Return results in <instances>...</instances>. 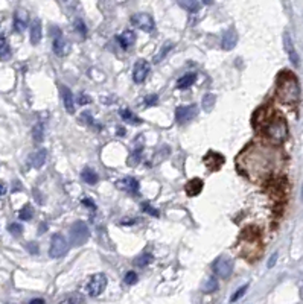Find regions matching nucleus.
<instances>
[{
  "mask_svg": "<svg viewBox=\"0 0 303 304\" xmlns=\"http://www.w3.org/2000/svg\"><path fill=\"white\" fill-rule=\"evenodd\" d=\"M277 98L283 103H297L300 99V85L297 78L290 73V71H283L277 78Z\"/></svg>",
  "mask_w": 303,
  "mask_h": 304,
  "instance_id": "obj_1",
  "label": "nucleus"
},
{
  "mask_svg": "<svg viewBox=\"0 0 303 304\" xmlns=\"http://www.w3.org/2000/svg\"><path fill=\"white\" fill-rule=\"evenodd\" d=\"M264 135L268 138L274 145H282V143L288 138V125L283 117L280 116H270L265 119L262 123Z\"/></svg>",
  "mask_w": 303,
  "mask_h": 304,
  "instance_id": "obj_2",
  "label": "nucleus"
},
{
  "mask_svg": "<svg viewBox=\"0 0 303 304\" xmlns=\"http://www.w3.org/2000/svg\"><path fill=\"white\" fill-rule=\"evenodd\" d=\"M88 237H90V230H88L85 222L76 221L75 224H72V227H70V230H69L70 245L81 246V245H84L88 240Z\"/></svg>",
  "mask_w": 303,
  "mask_h": 304,
  "instance_id": "obj_3",
  "label": "nucleus"
},
{
  "mask_svg": "<svg viewBox=\"0 0 303 304\" xmlns=\"http://www.w3.org/2000/svg\"><path fill=\"white\" fill-rule=\"evenodd\" d=\"M245 165L248 169L255 170L256 173H266L271 168V158L262 154L261 151H253L250 160H245Z\"/></svg>",
  "mask_w": 303,
  "mask_h": 304,
  "instance_id": "obj_4",
  "label": "nucleus"
},
{
  "mask_svg": "<svg viewBox=\"0 0 303 304\" xmlns=\"http://www.w3.org/2000/svg\"><path fill=\"white\" fill-rule=\"evenodd\" d=\"M212 268L218 278H228L231 272H233V260L226 256H220L212 263Z\"/></svg>",
  "mask_w": 303,
  "mask_h": 304,
  "instance_id": "obj_5",
  "label": "nucleus"
},
{
  "mask_svg": "<svg viewBox=\"0 0 303 304\" xmlns=\"http://www.w3.org/2000/svg\"><path fill=\"white\" fill-rule=\"evenodd\" d=\"M69 249V243L61 235H53L50 239V248H49V256L52 259H58L64 256Z\"/></svg>",
  "mask_w": 303,
  "mask_h": 304,
  "instance_id": "obj_6",
  "label": "nucleus"
},
{
  "mask_svg": "<svg viewBox=\"0 0 303 304\" xmlns=\"http://www.w3.org/2000/svg\"><path fill=\"white\" fill-rule=\"evenodd\" d=\"M131 25L136 26L137 29H142L144 32H148V34L155 29V22H154V19H152L150 14H147V12L134 14V15L131 17Z\"/></svg>",
  "mask_w": 303,
  "mask_h": 304,
  "instance_id": "obj_7",
  "label": "nucleus"
},
{
  "mask_svg": "<svg viewBox=\"0 0 303 304\" xmlns=\"http://www.w3.org/2000/svg\"><path fill=\"white\" fill-rule=\"evenodd\" d=\"M107 286V277L104 274H95L90 280L87 283V294L90 297H99Z\"/></svg>",
  "mask_w": 303,
  "mask_h": 304,
  "instance_id": "obj_8",
  "label": "nucleus"
},
{
  "mask_svg": "<svg viewBox=\"0 0 303 304\" xmlns=\"http://www.w3.org/2000/svg\"><path fill=\"white\" fill-rule=\"evenodd\" d=\"M198 113V108H197V105H182V106H177V110H175V120L177 123H180V125H185L188 122H190L195 116H197Z\"/></svg>",
  "mask_w": 303,
  "mask_h": 304,
  "instance_id": "obj_9",
  "label": "nucleus"
},
{
  "mask_svg": "<svg viewBox=\"0 0 303 304\" xmlns=\"http://www.w3.org/2000/svg\"><path fill=\"white\" fill-rule=\"evenodd\" d=\"M150 70H151V66H150L148 61H145V60L136 61L134 68H133V79H134V82H137V84L144 82L147 79V76L150 75Z\"/></svg>",
  "mask_w": 303,
  "mask_h": 304,
  "instance_id": "obj_10",
  "label": "nucleus"
},
{
  "mask_svg": "<svg viewBox=\"0 0 303 304\" xmlns=\"http://www.w3.org/2000/svg\"><path fill=\"white\" fill-rule=\"evenodd\" d=\"M53 52H55L57 57H66L69 50H70V44L67 43V40L63 37V34L53 37Z\"/></svg>",
  "mask_w": 303,
  "mask_h": 304,
  "instance_id": "obj_11",
  "label": "nucleus"
},
{
  "mask_svg": "<svg viewBox=\"0 0 303 304\" xmlns=\"http://www.w3.org/2000/svg\"><path fill=\"white\" fill-rule=\"evenodd\" d=\"M60 93H61V98H63V103H64L66 111L70 113V114H74L75 113V101H74L72 92L69 90V87L60 85Z\"/></svg>",
  "mask_w": 303,
  "mask_h": 304,
  "instance_id": "obj_12",
  "label": "nucleus"
},
{
  "mask_svg": "<svg viewBox=\"0 0 303 304\" xmlns=\"http://www.w3.org/2000/svg\"><path fill=\"white\" fill-rule=\"evenodd\" d=\"M283 46H285V52H287L290 61L297 67L299 63H300V58H299L297 52H296V49H294V44H293V40H291V37H290V34H283Z\"/></svg>",
  "mask_w": 303,
  "mask_h": 304,
  "instance_id": "obj_13",
  "label": "nucleus"
},
{
  "mask_svg": "<svg viewBox=\"0 0 303 304\" xmlns=\"http://www.w3.org/2000/svg\"><path fill=\"white\" fill-rule=\"evenodd\" d=\"M116 187L125 190L128 193H137L139 192V181L133 176H125V178H122V180L116 181Z\"/></svg>",
  "mask_w": 303,
  "mask_h": 304,
  "instance_id": "obj_14",
  "label": "nucleus"
},
{
  "mask_svg": "<svg viewBox=\"0 0 303 304\" xmlns=\"http://www.w3.org/2000/svg\"><path fill=\"white\" fill-rule=\"evenodd\" d=\"M236 44H238V34L233 28H231L224 34L223 41H221V47L224 50H231V49H235Z\"/></svg>",
  "mask_w": 303,
  "mask_h": 304,
  "instance_id": "obj_15",
  "label": "nucleus"
},
{
  "mask_svg": "<svg viewBox=\"0 0 303 304\" xmlns=\"http://www.w3.org/2000/svg\"><path fill=\"white\" fill-rule=\"evenodd\" d=\"M29 37H31V43L35 46L41 41L43 37V28H41V22L38 19H35L31 23V31H29Z\"/></svg>",
  "mask_w": 303,
  "mask_h": 304,
  "instance_id": "obj_16",
  "label": "nucleus"
},
{
  "mask_svg": "<svg viewBox=\"0 0 303 304\" xmlns=\"http://www.w3.org/2000/svg\"><path fill=\"white\" fill-rule=\"evenodd\" d=\"M117 41H119V44H120L122 49H130V47L134 44V41H136V34H134V31H130V29L123 31V32L119 35V37H117Z\"/></svg>",
  "mask_w": 303,
  "mask_h": 304,
  "instance_id": "obj_17",
  "label": "nucleus"
},
{
  "mask_svg": "<svg viewBox=\"0 0 303 304\" xmlns=\"http://www.w3.org/2000/svg\"><path fill=\"white\" fill-rule=\"evenodd\" d=\"M46 158H47V151L46 149H38L37 152H34L29 157V163H31L32 168L40 169L46 163Z\"/></svg>",
  "mask_w": 303,
  "mask_h": 304,
  "instance_id": "obj_18",
  "label": "nucleus"
},
{
  "mask_svg": "<svg viewBox=\"0 0 303 304\" xmlns=\"http://www.w3.org/2000/svg\"><path fill=\"white\" fill-rule=\"evenodd\" d=\"M28 26V14L20 9V11H17L14 14V29L17 32H23Z\"/></svg>",
  "mask_w": 303,
  "mask_h": 304,
  "instance_id": "obj_19",
  "label": "nucleus"
},
{
  "mask_svg": "<svg viewBox=\"0 0 303 304\" xmlns=\"http://www.w3.org/2000/svg\"><path fill=\"white\" fill-rule=\"evenodd\" d=\"M203 181L200 180V178H193V180H190L188 184H186V187H185V190H186V193L189 195V196H197V195H200V192L203 190Z\"/></svg>",
  "mask_w": 303,
  "mask_h": 304,
  "instance_id": "obj_20",
  "label": "nucleus"
},
{
  "mask_svg": "<svg viewBox=\"0 0 303 304\" xmlns=\"http://www.w3.org/2000/svg\"><path fill=\"white\" fill-rule=\"evenodd\" d=\"M195 81H197V73H186L177 81V88L185 90V88H189L190 85H193Z\"/></svg>",
  "mask_w": 303,
  "mask_h": 304,
  "instance_id": "obj_21",
  "label": "nucleus"
},
{
  "mask_svg": "<svg viewBox=\"0 0 303 304\" xmlns=\"http://www.w3.org/2000/svg\"><path fill=\"white\" fill-rule=\"evenodd\" d=\"M81 178H82V181H84V183L90 184V186L96 184V183H98V180H99L98 173H96L93 169H90V168H85V169L81 172Z\"/></svg>",
  "mask_w": 303,
  "mask_h": 304,
  "instance_id": "obj_22",
  "label": "nucleus"
},
{
  "mask_svg": "<svg viewBox=\"0 0 303 304\" xmlns=\"http://www.w3.org/2000/svg\"><path fill=\"white\" fill-rule=\"evenodd\" d=\"M172 47H174V44H172V43L163 44L162 47H160V49H158V52L155 53V55H154V58H152L154 64H158V63H162V61L165 60V57H166L168 53H169V50H172Z\"/></svg>",
  "mask_w": 303,
  "mask_h": 304,
  "instance_id": "obj_23",
  "label": "nucleus"
},
{
  "mask_svg": "<svg viewBox=\"0 0 303 304\" xmlns=\"http://www.w3.org/2000/svg\"><path fill=\"white\" fill-rule=\"evenodd\" d=\"M142 152H144V146H136L134 151H133V152L130 154V157H128L127 165L131 166V168L137 166L139 162H140V158H142Z\"/></svg>",
  "mask_w": 303,
  "mask_h": 304,
  "instance_id": "obj_24",
  "label": "nucleus"
},
{
  "mask_svg": "<svg viewBox=\"0 0 303 304\" xmlns=\"http://www.w3.org/2000/svg\"><path fill=\"white\" fill-rule=\"evenodd\" d=\"M178 5H180L183 9L189 11V12H197L200 9V2L198 0H177Z\"/></svg>",
  "mask_w": 303,
  "mask_h": 304,
  "instance_id": "obj_25",
  "label": "nucleus"
},
{
  "mask_svg": "<svg viewBox=\"0 0 303 304\" xmlns=\"http://www.w3.org/2000/svg\"><path fill=\"white\" fill-rule=\"evenodd\" d=\"M119 114H120V117L125 120V122H128V123H131V125H140L142 123V120L137 117V116H134L130 110H127V108H122L120 111H119Z\"/></svg>",
  "mask_w": 303,
  "mask_h": 304,
  "instance_id": "obj_26",
  "label": "nucleus"
},
{
  "mask_svg": "<svg viewBox=\"0 0 303 304\" xmlns=\"http://www.w3.org/2000/svg\"><path fill=\"white\" fill-rule=\"evenodd\" d=\"M152 254H150V253H145V254H140L139 257H136L134 259V266L136 268H145V266H148L151 262H152Z\"/></svg>",
  "mask_w": 303,
  "mask_h": 304,
  "instance_id": "obj_27",
  "label": "nucleus"
},
{
  "mask_svg": "<svg viewBox=\"0 0 303 304\" xmlns=\"http://www.w3.org/2000/svg\"><path fill=\"white\" fill-rule=\"evenodd\" d=\"M32 138L37 141V143H41V141H43V138H44V127H43L41 122L35 123V127L32 128Z\"/></svg>",
  "mask_w": 303,
  "mask_h": 304,
  "instance_id": "obj_28",
  "label": "nucleus"
},
{
  "mask_svg": "<svg viewBox=\"0 0 303 304\" xmlns=\"http://www.w3.org/2000/svg\"><path fill=\"white\" fill-rule=\"evenodd\" d=\"M201 105H203V110H204L206 113H210V111L213 110V106H215V95L207 93V95L203 98Z\"/></svg>",
  "mask_w": 303,
  "mask_h": 304,
  "instance_id": "obj_29",
  "label": "nucleus"
},
{
  "mask_svg": "<svg viewBox=\"0 0 303 304\" xmlns=\"http://www.w3.org/2000/svg\"><path fill=\"white\" fill-rule=\"evenodd\" d=\"M217 289H218V281H217L215 277H209L203 284V292H206V294H212V292H215Z\"/></svg>",
  "mask_w": 303,
  "mask_h": 304,
  "instance_id": "obj_30",
  "label": "nucleus"
},
{
  "mask_svg": "<svg viewBox=\"0 0 303 304\" xmlns=\"http://www.w3.org/2000/svg\"><path fill=\"white\" fill-rule=\"evenodd\" d=\"M32 216H34V208H32L29 204H26V205L19 211V218H20V221H31Z\"/></svg>",
  "mask_w": 303,
  "mask_h": 304,
  "instance_id": "obj_31",
  "label": "nucleus"
},
{
  "mask_svg": "<svg viewBox=\"0 0 303 304\" xmlns=\"http://www.w3.org/2000/svg\"><path fill=\"white\" fill-rule=\"evenodd\" d=\"M79 120H82V122H85L87 125H90V127H96L98 130H101V125H98V122L90 116V113L88 111H84V113H81V117H79Z\"/></svg>",
  "mask_w": 303,
  "mask_h": 304,
  "instance_id": "obj_32",
  "label": "nucleus"
},
{
  "mask_svg": "<svg viewBox=\"0 0 303 304\" xmlns=\"http://www.w3.org/2000/svg\"><path fill=\"white\" fill-rule=\"evenodd\" d=\"M11 57V47L6 41L0 43V60H8Z\"/></svg>",
  "mask_w": 303,
  "mask_h": 304,
  "instance_id": "obj_33",
  "label": "nucleus"
},
{
  "mask_svg": "<svg viewBox=\"0 0 303 304\" xmlns=\"http://www.w3.org/2000/svg\"><path fill=\"white\" fill-rule=\"evenodd\" d=\"M8 230H9V233H11L12 236H20V235L23 233V227H22L19 222L9 224V225H8Z\"/></svg>",
  "mask_w": 303,
  "mask_h": 304,
  "instance_id": "obj_34",
  "label": "nucleus"
},
{
  "mask_svg": "<svg viewBox=\"0 0 303 304\" xmlns=\"http://www.w3.org/2000/svg\"><path fill=\"white\" fill-rule=\"evenodd\" d=\"M168 155H169V146H163L162 151H160L158 154H155V157H154L155 162H154V163H160V162H162L163 158H166Z\"/></svg>",
  "mask_w": 303,
  "mask_h": 304,
  "instance_id": "obj_35",
  "label": "nucleus"
},
{
  "mask_svg": "<svg viewBox=\"0 0 303 304\" xmlns=\"http://www.w3.org/2000/svg\"><path fill=\"white\" fill-rule=\"evenodd\" d=\"M247 289H248V286H247V284L241 286V288H239V289H238V291H236V292H235L233 295H231L230 301H231V303H233V301H238V300H239V298H241V297H242V295H244V294L247 292Z\"/></svg>",
  "mask_w": 303,
  "mask_h": 304,
  "instance_id": "obj_36",
  "label": "nucleus"
},
{
  "mask_svg": "<svg viewBox=\"0 0 303 304\" xmlns=\"http://www.w3.org/2000/svg\"><path fill=\"white\" fill-rule=\"evenodd\" d=\"M75 29L82 35V37H85L87 35V28H85V25H84V22L82 20H79V19H76L75 20Z\"/></svg>",
  "mask_w": 303,
  "mask_h": 304,
  "instance_id": "obj_37",
  "label": "nucleus"
},
{
  "mask_svg": "<svg viewBox=\"0 0 303 304\" xmlns=\"http://www.w3.org/2000/svg\"><path fill=\"white\" fill-rule=\"evenodd\" d=\"M137 281H139V277H137V274L134 271L127 272V275H125V283L127 284H136Z\"/></svg>",
  "mask_w": 303,
  "mask_h": 304,
  "instance_id": "obj_38",
  "label": "nucleus"
},
{
  "mask_svg": "<svg viewBox=\"0 0 303 304\" xmlns=\"http://www.w3.org/2000/svg\"><path fill=\"white\" fill-rule=\"evenodd\" d=\"M82 301H84V298L78 294H72L63 300V303H82Z\"/></svg>",
  "mask_w": 303,
  "mask_h": 304,
  "instance_id": "obj_39",
  "label": "nucleus"
},
{
  "mask_svg": "<svg viewBox=\"0 0 303 304\" xmlns=\"http://www.w3.org/2000/svg\"><path fill=\"white\" fill-rule=\"evenodd\" d=\"M158 103V96L157 95H150L145 98V105L147 106H152V105H157Z\"/></svg>",
  "mask_w": 303,
  "mask_h": 304,
  "instance_id": "obj_40",
  "label": "nucleus"
},
{
  "mask_svg": "<svg viewBox=\"0 0 303 304\" xmlns=\"http://www.w3.org/2000/svg\"><path fill=\"white\" fill-rule=\"evenodd\" d=\"M142 207H144V210H145L147 213H150V214H151V216H155V218L158 216V211H157L155 208H152V207H151L150 204H147V203H145V204H144V205H142Z\"/></svg>",
  "mask_w": 303,
  "mask_h": 304,
  "instance_id": "obj_41",
  "label": "nucleus"
},
{
  "mask_svg": "<svg viewBox=\"0 0 303 304\" xmlns=\"http://www.w3.org/2000/svg\"><path fill=\"white\" fill-rule=\"evenodd\" d=\"M26 248H28V251L32 253V254H37V253H38V246H37V243H35V242L26 243Z\"/></svg>",
  "mask_w": 303,
  "mask_h": 304,
  "instance_id": "obj_42",
  "label": "nucleus"
},
{
  "mask_svg": "<svg viewBox=\"0 0 303 304\" xmlns=\"http://www.w3.org/2000/svg\"><path fill=\"white\" fill-rule=\"evenodd\" d=\"M90 102H92V99L88 98L87 95H79L78 96V103L79 105H87V103H90Z\"/></svg>",
  "mask_w": 303,
  "mask_h": 304,
  "instance_id": "obj_43",
  "label": "nucleus"
},
{
  "mask_svg": "<svg viewBox=\"0 0 303 304\" xmlns=\"http://www.w3.org/2000/svg\"><path fill=\"white\" fill-rule=\"evenodd\" d=\"M276 262H277V253H274V254H273V256L270 257V262H268V268H273Z\"/></svg>",
  "mask_w": 303,
  "mask_h": 304,
  "instance_id": "obj_44",
  "label": "nucleus"
},
{
  "mask_svg": "<svg viewBox=\"0 0 303 304\" xmlns=\"http://www.w3.org/2000/svg\"><path fill=\"white\" fill-rule=\"evenodd\" d=\"M5 193H6V186L3 183H0V198H2Z\"/></svg>",
  "mask_w": 303,
  "mask_h": 304,
  "instance_id": "obj_45",
  "label": "nucleus"
},
{
  "mask_svg": "<svg viewBox=\"0 0 303 304\" xmlns=\"http://www.w3.org/2000/svg\"><path fill=\"white\" fill-rule=\"evenodd\" d=\"M44 300L43 298H35V300H31V304H43Z\"/></svg>",
  "mask_w": 303,
  "mask_h": 304,
  "instance_id": "obj_46",
  "label": "nucleus"
},
{
  "mask_svg": "<svg viewBox=\"0 0 303 304\" xmlns=\"http://www.w3.org/2000/svg\"><path fill=\"white\" fill-rule=\"evenodd\" d=\"M82 204H87V205H90L92 208H95V204H93V203H90L88 200H84V201H82Z\"/></svg>",
  "mask_w": 303,
  "mask_h": 304,
  "instance_id": "obj_47",
  "label": "nucleus"
},
{
  "mask_svg": "<svg viewBox=\"0 0 303 304\" xmlns=\"http://www.w3.org/2000/svg\"><path fill=\"white\" fill-rule=\"evenodd\" d=\"M117 133H119V134H122V135H123V134H125V131H123L122 128H119V130H117Z\"/></svg>",
  "mask_w": 303,
  "mask_h": 304,
  "instance_id": "obj_48",
  "label": "nucleus"
},
{
  "mask_svg": "<svg viewBox=\"0 0 303 304\" xmlns=\"http://www.w3.org/2000/svg\"><path fill=\"white\" fill-rule=\"evenodd\" d=\"M204 2H206V3H212V0H204Z\"/></svg>",
  "mask_w": 303,
  "mask_h": 304,
  "instance_id": "obj_49",
  "label": "nucleus"
},
{
  "mask_svg": "<svg viewBox=\"0 0 303 304\" xmlns=\"http://www.w3.org/2000/svg\"><path fill=\"white\" fill-rule=\"evenodd\" d=\"M302 201H303V186H302Z\"/></svg>",
  "mask_w": 303,
  "mask_h": 304,
  "instance_id": "obj_50",
  "label": "nucleus"
}]
</instances>
